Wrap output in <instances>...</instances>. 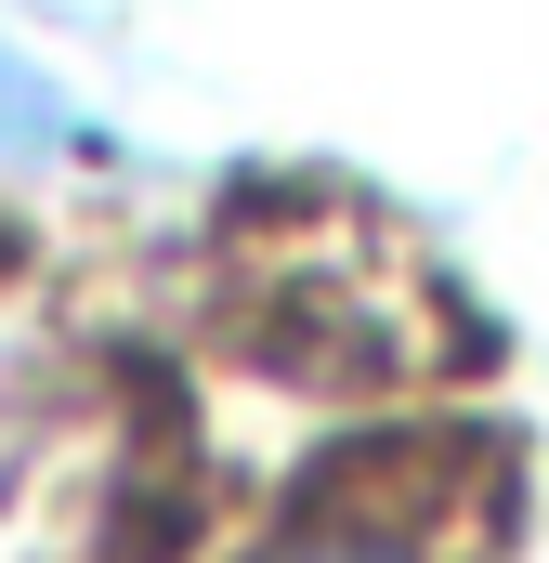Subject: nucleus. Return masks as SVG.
Returning a JSON list of instances; mask_svg holds the SVG:
<instances>
[{"label":"nucleus","instance_id":"nucleus-1","mask_svg":"<svg viewBox=\"0 0 549 563\" xmlns=\"http://www.w3.org/2000/svg\"><path fill=\"white\" fill-rule=\"evenodd\" d=\"M274 563H432V551L393 538V525H314V538H288Z\"/></svg>","mask_w":549,"mask_h":563},{"label":"nucleus","instance_id":"nucleus-2","mask_svg":"<svg viewBox=\"0 0 549 563\" xmlns=\"http://www.w3.org/2000/svg\"><path fill=\"white\" fill-rule=\"evenodd\" d=\"M40 132H53V92H40V79H26V66L0 53V157H26Z\"/></svg>","mask_w":549,"mask_h":563}]
</instances>
